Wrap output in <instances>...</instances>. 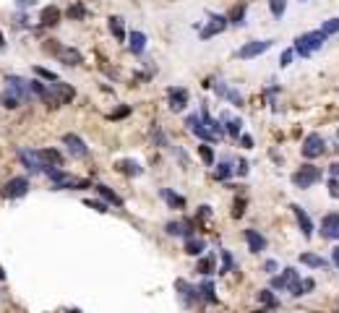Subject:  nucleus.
<instances>
[{
    "label": "nucleus",
    "mask_w": 339,
    "mask_h": 313,
    "mask_svg": "<svg viewBox=\"0 0 339 313\" xmlns=\"http://www.w3.org/2000/svg\"><path fill=\"white\" fill-rule=\"evenodd\" d=\"M326 39H329V37H326L321 29L306 31V34H300V37L295 39V52H298L300 57H308V55H313L316 50H321Z\"/></svg>",
    "instance_id": "nucleus-1"
},
{
    "label": "nucleus",
    "mask_w": 339,
    "mask_h": 313,
    "mask_svg": "<svg viewBox=\"0 0 339 313\" xmlns=\"http://www.w3.org/2000/svg\"><path fill=\"white\" fill-rule=\"evenodd\" d=\"M321 180V170L313 167V165H303L295 175H292V183L298 185V188H311L313 183Z\"/></svg>",
    "instance_id": "nucleus-2"
},
{
    "label": "nucleus",
    "mask_w": 339,
    "mask_h": 313,
    "mask_svg": "<svg viewBox=\"0 0 339 313\" xmlns=\"http://www.w3.org/2000/svg\"><path fill=\"white\" fill-rule=\"evenodd\" d=\"M324 152H326V144H324L321 133L306 136V141H303V157H306V159H316V157H321Z\"/></svg>",
    "instance_id": "nucleus-3"
},
{
    "label": "nucleus",
    "mask_w": 339,
    "mask_h": 313,
    "mask_svg": "<svg viewBox=\"0 0 339 313\" xmlns=\"http://www.w3.org/2000/svg\"><path fill=\"white\" fill-rule=\"evenodd\" d=\"M18 159H21V165H24L29 172H47L44 162L39 159V154L34 152V149H18Z\"/></svg>",
    "instance_id": "nucleus-4"
},
{
    "label": "nucleus",
    "mask_w": 339,
    "mask_h": 313,
    "mask_svg": "<svg viewBox=\"0 0 339 313\" xmlns=\"http://www.w3.org/2000/svg\"><path fill=\"white\" fill-rule=\"evenodd\" d=\"M29 191V178H10L3 188V199H21Z\"/></svg>",
    "instance_id": "nucleus-5"
},
{
    "label": "nucleus",
    "mask_w": 339,
    "mask_h": 313,
    "mask_svg": "<svg viewBox=\"0 0 339 313\" xmlns=\"http://www.w3.org/2000/svg\"><path fill=\"white\" fill-rule=\"evenodd\" d=\"M272 47V39H261V42H248L238 50V57L240 60H251V57H259L261 52H266Z\"/></svg>",
    "instance_id": "nucleus-6"
},
{
    "label": "nucleus",
    "mask_w": 339,
    "mask_h": 313,
    "mask_svg": "<svg viewBox=\"0 0 339 313\" xmlns=\"http://www.w3.org/2000/svg\"><path fill=\"white\" fill-rule=\"evenodd\" d=\"M321 238L326 240H339V214L332 212L321 219Z\"/></svg>",
    "instance_id": "nucleus-7"
},
{
    "label": "nucleus",
    "mask_w": 339,
    "mask_h": 313,
    "mask_svg": "<svg viewBox=\"0 0 339 313\" xmlns=\"http://www.w3.org/2000/svg\"><path fill=\"white\" fill-rule=\"evenodd\" d=\"M5 84H8V89L13 91V94L21 99V102H29L31 99V89H29V81H24V78H18V76H8L5 78Z\"/></svg>",
    "instance_id": "nucleus-8"
},
{
    "label": "nucleus",
    "mask_w": 339,
    "mask_h": 313,
    "mask_svg": "<svg viewBox=\"0 0 339 313\" xmlns=\"http://www.w3.org/2000/svg\"><path fill=\"white\" fill-rule=\"evenodd\" d=\"M185 125H188V128H191V131H193L198 138H204L206 144H209V141H214V138H217V136H214V133H212V131H209L206 125H204L201 115H188V120H185Z\"/></svg>",
    "instance_id": "nucleus-9"
},
{
    "label": "nucleus",
    "mask_w": 339,
    "mask_h": 313,
    "mask_svg": "<svg viewBox=\"0 0 339 313\" xmlns=\"http://www.w3.org/2000/svg\"><path fill=\"white\" fill-rule=\"evenodd\" d=\"M63 144L68 146V152H71L76 159H84L86 154H89V149H86V144L81 141V138L76 136V133H65L63 136Z\"/></svg>",
    "instance_id": "nucleus-10"
},
{
    "label": "nucleus",
    "mask_w": 339,
    "mask_h": 313,
    "mask_svg": "<svg viewBox=\"0 0 339 313\" xmlns=\"http://www.w3.org/2000/svg\"><path fill=\"white\" fill-rule=\"evenodd\" d=\"M225 29H227V18H225V16H214V18L201 29V39H212L214 34H222Z\"/></svg>",
    "instance_id": "nucleus-11"
},
{
    "label": "nucleus",
    "mask_w": 339,
    "mask_h": 313,
    "mask_svg": "<svg viewBox=\"0 0 339 313\" xmlns=\"http://www.w3.org/2000/svg\"><path fill=\"white\" fill-rule=\"evenodd\" d=\"M292 212H295V219H298V225H300L303 238H313V222H311V217L306 214V209L295 204V206H292Z\"/></svg>",
    "instance_id": "nucleus-12"
},
{
    "label": "nucleus",
    "mask_w": 339,
    "mask_h": 313,
    "mask_svg": "<svg viewBox=\"0 0 339 313\" xmlns=\"http://www.w3.org/2000/svg\"><path fill=\"white\" fill-rule=\"evenodd\" d=\"M167 97H170V110L172 112H180V110H185V104H188V91L185 89H170L167 91Z\"/></svg>",
    "instance_id": "nucleus-13"
},
{
    "label": "nucleus",
    "mask_w": 339,
    "mask_h": 313,
    "mask_svg": "<svg viewBox=\"0 0 339 313\" xmlns=\"http://www.w3.org/2000/svg\"><path fill=\"white\" fill-rule=\"evenodd\" d=\"M245 243H248V251L251 253L266 251V238L259 233V230H245Z\"/></svg>",
    "instance_id": "nucleus-14"
},
{
    "label": "nucleus",
    "mask_w": 339,
    "mask_h": 313,
    "mask_svg": "<svg viewBox=\"0 0 339 313\" xmlns=\"http://www.w3.org/2000/svg\"><path fill=\"white\" fill-rule=\"evenodd\" d=\"M55 55L60 57V63H65V65H78V63H84V57H81L78 50H73V47H63V44L55 50Z\"/></svg>",
    "instance_id": "nucleus-15"
},
{
    "label": "nucleus",
    "mask_w": 339,
    "mask_h": 313,
    "mask_svg": "<svg viewBox=\"0 0 339 313\" xmlns=\"http://www.w3.org/2000/svg\"><path fill=\"white\" fill-rule=\"evenodd\" d=\"M39 159L44 162V167L47 170H52V167H60L63 165V154L57 152V149H39Z\"/></svg>",
    "instance_id": "nucleus-16"
},
{
    "label": "nucleus",
    "mask_w": 339,
    "mask_h": 313,
    "mask_svg": "<svg viewBox=\"0 0 339 313\" xmlns=\"http://www.w3.org/2000/svg\"><path fill=\"white\" fill-rule=\"evenodd\" d=\"M175 290L180 293V298H183V306H191L193 300H198V290H193V287H191L188 282H185V280H178V282H175Z\"/></svg>",
    "instance_id": "nucleus-17"
},
{
    "label": "nucleus",
    "mask_w": 339,
    "mask_h": 313,
    "mask_svg": "<svg viewBox=\"0 0 339 313\" xmlns=\"http://www.w3.org/2000/svg\"><path fill=\"white\" fill-rule=\"evenodd\" d=\"M165 230H167V235H188V238H191V233H193V219H185V222H167Z\"/></svg>",
    "instance_id": "nucleus-18"
},
{
    "label": "nucleus",
    "mask_w": 339,
    "mask_h": 313,
    "mask_svg": "<svg viewBox=\"0 0 339 313\" xmlns=\"http://www.w3.org/2000/svg\"><path fill=\"white\" fill-rule=\"evenodd\" d=\"M42 26H55V24H60V8L57 5H47V8H42Z\"/></svg>",
    "instance_id": "nucleus-19"
},
{
    "label": "nucleus",
    "mask_w": 339,
    "mask_h": 313,
    "mask_svg": "<svg viewBox=\"0 0 339 313\" xmlns=\"http://www.w3.org/2000/svg\"><path fill=\"white\" fill-rule=\"evenodd\" d=\"M128 47H131L133 55H141L146 50V34L144 31H131V37H128Z\"/></svg>",
    "instance_id": "nucleus-20"
},
{
    "label": "nucleus",
    "mask_w": 339,
    "mask_h": 313,
    "mask_svg": "<svg viewBox=\"0 0 339 313\" xmlns=\"http://www.w3.org/2000/svg\"><path fill=\"white\" fill-rule=\"evenodd\" d=\"M115 167H118V170L123 172V175H131V178H138V175H141V172H144V167L138 165L136 159H120V162H118V165H115Z\"/></svg>",
    "instance_id": "nucleus-21"
},
{
    "label": "nucleus",
    "mask_w": 339,
    "mask_h": 313,
    "mask_svg": "<svg viewBox=\"0 0 339 313\" xmlns=\"http://www.w3.org/2000/svg\"><path fill=\"white\" fill-rule=\"evenodd\" d=\"M94 188H97V193L102 196V199H104V204H112V206H123V199H120V196L118 193H115L112 188H107V185H94Z\"/></svg>",
    "instance_id": "nucleus-22"
},
{
    "label": "nucleus",
    "mask_w": 339,
    "mask_h": 313,
    "mask_svg": "<svg viewBox=\"0 0 339 313\" xmlns=\"http://www.w3.org/2000/svg\"><path fill=\"white\" fill-rule=\"evenodd\" d=\"M222 120L227 123V133H230L232 138L240 136V131H243V120H240V118H232L230 112H225V115H222Z\"/></svg>",
    "instance_id": "nucleus-23"
},
{
    "label": "nucleus",
    "mask_w": 339,
    "mask_h": 313,
    "mask_svg": "<svg viewBox=\"0 0 339 313\" xmlns=\"http://www.w3.org/2000/svg\"><path fill=\"white\" fill-rule=\"evenodd\" d=\"M300 264L311 266V269H324V266H326V259L316 256V253H303V256H300Z\"/></svg>",
    "instance_id": "nucleus-24"
},
{
    "label": "nucleus",
    "mask_w": 339,
    "mask_h": 313,
    "mask_svg": "<svg viewBox=\"0 0 339 313\" xmlns=\"http://www.w3.org/2000/svg\"><path fill=\"white\" fill-rule=\"evenodd\" d=\"M204 248H206V243L201 238H188V243H185V253L188 256H198V253H204Z\"/></svg>",
    "instance_id": "nucleus-25"
},
{
    "label": "nucleus",
    "mask_w": 339,
    "mask_h": 313,
    "mask_svg": "<svg viewBox=\"0 0 339 313\" xmlns=\"http://www.w3.org/2000/svg\"><path fill=\"white\" fill-rule=\"evenodd\" d=\"M110 31H112V37L115 39H125V29H123V18L120 16H110Z\"/></svg>",
    "instance_id": "nucleus-26"
},
{
    "label": "nucleus",
    "mask_w": 339,
    "mask_h": 313,
    "mask_svg": "<svg viewBox=\"0 0 339 313\" xmlns=\"http://www.w3.org/2000/svg\"><path fill=\"white\" fill-rule=\"evenodd\" d=\"M162 199H165V201H167L172 209H175V206H178V209H183V206H185V199H183V196L172 193L170 188H162Z\"/></svg>",
    "instance_id": "nucleus-27"
},
{
    "label": "nucleus",
    "mask_w": 339,
    "mask_h": 313,
    "mask_svg": "<svg viewBox=\"0 0 339 313\" xmlns=\"http://www.w3.org/2000/svg\"><path fill=\"white\" fill-rule=\"evenodd\" d=\"M0 104H3V107H8V110H16L18 104H21V99H18L10 89H5V91H3V97H0Z\"/></svg>",
    "instance_id": "nucleus-28"
},
{
    "label": "nucleus",
    "mask_w": 339,
    "mask_h": 313,
    "mask_svg": "<svg viewBox=\"0 0 339 313\" xmlns=\"http://www.w3.org/2000/svg\"><path fill=\"white\" fill-rule=\"evenodd\" d=\"M219 256H222V269H219V274H230L232 269H235V259H232V253H230V251H222Z\"/></svg>",
    "instance_id": "nucleus-29"
},
{
    "label": "nucleus",
    "mask_w": 339,
    "mask_h": 313,
    "mask_svg": "<svg viewBox=\"0 0 339 313\" xmlns=\"http://www.w3.org/2000/svg\"><path fill=\"white\" fill-rule=\"evenodd\" d=\"M201 298L206 300V303H217V295H214V285H212V280H206V282L201 285Z\"/></svg>",
    "instance_id": "nucleus-30"
},
{
    "label": "nucleus",
    "mask_w": 339,
    "mask_h": 313,
    "mask_svg": "<svg viewBox=\"0 0 339 313\" xmlns=\"http://www.w3.org/2000/svg\"><path fill=\"white\" fill-rule=\"evenodd\" d=\"M269 8H272V13L277 18L285 16V8H287V0H269Z\"/></svg>",
    "instance_id": "nucleus-31"
},
{
    "label": "nucleus",
    "mask_w": 339,
    "mask_h": 313,
    "mask_svg": "<svg viewBox=\"0 0 339 313\" xmlns=\"http://www.w3.org/2000/svg\"><path fill=\"white\" fill-rule=\"evenodd\" d=\"M230 172H232V165L225 159V162H219V165H217V172H214V175H217V180H227Z\"/></svg>",
    "instance_id": "nucleus-32"
},
{
    "label": "nucleus",
    "mask_w": 339,
    "mask_h": 313,
    "mask_svg": "<svg viewBox=\"0 0 339 313\" xmlns=\"http://www.w3.org/2000/svg\"><path fill=\"white\" fill-rule=\"evenodd\" d=\"M198 157H201L206 165H214V152H212V146H209V144H201V146H198Z\"/></svg>",
    "instance_id": "nucleus-33"
},
{
    "label": "nucleus",
    "mask_w": 339,
    "mask_h": 313,
    "mask_svg": "<svg viewBox=\"0 0 339 313\" xmlns=\"http://www.w3.org/2000/svg\"><path fill=\"white\" fill-rule=\"evenodd\" d=\"M321 31L326 34V37H332V34H337V31H339V18H329V21H324Z\"/></svg>",
    "instance_id": "nucleus-34"
},
{
    "label": "nucleus",
    "mask_w": 339,
    "mask_h": 313,
    "mask_svg": "<svg viewBox=\"0 0 339 313\" xmlns=\"http://www.w3.org/2000/svg\"><path fill=\"white\" fill-rule=\"evenodd\" d=\"M259 300H261L264 306H269V308H274V306H277V298H274L272 290H261V293H259Z\"/></svg>",
    "instance_id": "nucleus-35"
},
{
    "label": "nucleus",
    "mask_w": 339,
    "mask_h": 313,
    "mask_svg": "<svg viewBox=\"0 0 339 313\" xmlns=\"http://www.w3.org/2000/svg\"><path fill=\"white\" fill-rule=\"evenodd\" d=\"M198 272H201V274H212L214 272V256H206L204 261H198Z\"/></svg>",
    "instance_id": "nucleus-36"
},
{
    "label": "nucleus",
    "mask_w": 339,
    "mask_h": 313,
    "mask_svg": "<svg viewBox=\"0 0 339 313\" xmlns=\"http://www.w3.org/2000/svg\"><path fill=\"white\" fill-rule=\"evenodd\" d=\"M84 16H86V8H84V5L76 3V5L68 8V18H76V21H78V18H84Z\"/></svg>",
    "instance_id": "nucleus-37"
},
{
    "label": "nucleus",
    "mask_w": 339,
    "mask_h": 313,
    "mask_svg": "<svg viewBox=\"0 0 339 313\" xmlns=\"http://www.w3.org/2000/svg\"><path fill=\"white\" fill-rule=\"evenodd\" d=\"M34 73H37L39 78H47V81H52V84L57 81V76H55L52 71H47V68H39V65H37V68H34Z\"/></svg>",
    "instance_id": "nucleus-38"
},
{
    "label": "nucleus",
    "mask_w": 339,
    "mask_h": 313,
    "mask_svg": "<svg viewBox=\"0 0 339 313\" xmlns=\"http://www.w3.org/2000/svg\"><path fill=\"white\" fill-rule=\"evenodd\" d=\"M243 214H245V199H238V201H235V206H232V217L240 219Z\"/></svg>",
    "instance_id": "nucleus-39"
},
{
    "label": "nucleus",
    "mask_w": 339,
    "mask_h": 313,
    "mask_svg": "<svg viewBox=\"0 0 339 313\" xmlns=\"http://www.w3.org/2000/svg\"><path fill=\"white\" fill-rule=\"evenodd\" d=\"M86 206H89V209H94V212H102V214H104V212H110V206L104 204V201H91V199H89V201H86Z\"/></svg>",
    "instance_id": "nucleus-40"
},
{
    "label": "nucleus",
    "mask_w": 339,
    "mask_h": 313,
    "mask_svg": "<svg viewBox=\"0 0 339 313\" xmlns=\"http://www.w3.org/2000/svg\"><path fill=\"white\" fill-rule=\"evenodd\" d=\"M243 16H245V5L235 8V10H232V24H235V26H240V24H243Z\"/></svg>",
    "instance_id": "nucleus-41"
},
{
    "label": "nucleus",
    "mask_w": 339,
    "mask_h": 313,
    "mask_svg": "<svg viewBox=\"0 0 339 313\" xmlns=\"http://www.w3.org/2000/svg\"><path fill=\"white\" fill-rule=\"evenodd\" d=\"M125 115H131V107H120V110H115V112L110 115V120H120V118H125Z\"/></svg>",
    "instance_id": "nucleus-42"
},
{
    "label": "nucleus",
    "mask_w": 339,
    "mask_h": 313,
    "mask_svg": "<svg viewBox=\"0 0 339 313\" xmlns=\"http://www.w3.org/2000/svg\"><path fill=\"white\" fill-rule=\"evenodd\" d=\"M329 196H332V199H339V180L337 178L329 180Z\"/></svg>",
    "instance_id": "nucleus-43"
},
{
    "label": "nucleus",
    "mask_w": 339,
    "mask_h": 313,
    "mask_svg": "<svg viewBox=\"0 0 339 313\" xmlns=\"http://www.w3.org/2000/svg\"><path fill=\"white\" fill-rule=\"evenodd\" d=\"M313 287H316V282H313V280H303V282H300V290H303V295H308Z\"/></svg>",
    "instance_id": "nucleus-44"
},
{
    "label": "nucleus",
    "mask_w": 339,
    "mask_h": 313,
    "mask_svg": "<svg viewBox=\"0 0 339 313\" xmlns=\"http://www.w3.org/2000/svg\"><path fill=\"white\" fill-rule=\"evenodd\" d=\"M292 55H295V50H287V52L282 55V63H279V65H282V68H287V65L292 63Z\"/></svg>",
    "instance_id": "nucleus-45"
},
{
    "label": "nucleus",
    "mask_w": 339,
    "mask_h": 313,
    "mask_svg": "<svg viewBox=\"0 0 339 313\" xmlns=\"http://www.w3.org/2000/svg\"><path fill=\"white\" fill-rule=\"evenodd\" d=\"M238 175H248V162H245V159L238 162Z\"/></svg>",
    "instance_id": "nucleus-46"
},
{
    "label": "nucleus",
    "mask_w": 339,
    "mask_h": 313,
    "mask_svg": "<svg viewBox=\"0 0 339 313\" xmlns=\"http://www.w3.org/2000/svg\"><path fill=\"white\" fill-rule=\"evenodd\" d=\"M227 97H230V102H235V104H243V97L238 94V91H227Z\"/></svg>",
    "instance_id": "nucleus-47"
},
{
    "label": "nucleus",
    "mask_w": 339,
    "mask_h": 313,
    "mask_svg": "<svg viewBox=\"0 0 339 313\" xmlns=\"http://www.w3.org/2000/svg\"><path fill=\"white\" fill-rule=\"evenodd\" d=\"M240 144H243L245 149H251V146H253V138H251V136H240Z\"/></svg>",
    "instance_id": "nucleus-48"
},
{
    "label": "nucleus",
    "mask_w": 339,
    "mask_h": 313,
    "mask_svg": "<svg viewBox=\"0 0 339 313\" xmlns=\"http://www.w3.org/2000/svg\"><path fill=\"white\" fill-rule=\"evenodd\" d=\"M34 3H37V0H16L18 8H29V5H34Z\"/></svg>",
    "instance_id": "nucleus-49"
},
{
    "label": "nucleus",
    "mask_w": 339,
    "mask_h": 313,
    "mask_svg": "<svg viewBox=\"0 0 339 313\" xmlns=\"http://www.w3.org/2000/svg\"><path fill=\"white\" fill-rule=\"evenodd\" d=\"M198 217H212V209H209V206H201V209H198Z\"/></svg>",
    "instance_id": "nucleus-50"
},
{
    "label": "nucleus",
    "mask_w": 339,
    "mask_h": 313,
    "mask_svg": "<svg viewBox=\"0 0 339 313\" xmlns=\"http://www.w3.org/2000/svg\"><path fill=\"white\" fill-rule=\"evenodd\" d=\"M264 269H266L269 274H274V272H277V261H266V266H264Z\"/></svg>",
    "instance_id": "nucleus-51"
},
{
    "label": "nucleus",
    "mask_w": 339,
    "mask_h": 313,
    "mask_svg": "<svg viewBox=\"0 0 339 313\" xmlns=\"http://www.w3.org/2000/svg\"><path fill=\"white\" fill-rule=\"evenodd\" d=\"M329 172H332V178H339V162H334V165L329 167Z\"/></svg>",
    "instance_id": "nucleus-52"
},
{
    "label": "nucleus",
    "mask_w": 339,
    "mask_h": 313,
    "mask_svg": "<svg viewBox=\"0 0 339 313\" xmlns=\"http://www.w3.org/2000/svg\"><path fill=\"white\" fill-rule=\"evenodd\" d=\"M332 259H334V264H337V269H339V248H334V253H332Z\"/></svg>",
    "instance_id": "nucleus-53"
},
{
    "label": "nucleus",
    "mask_w": 339,
    "mask_h": 313,
    "mask_svg": "<svg viewBox=\"0 0 339 313\" xmlns=\"http://www.w3.org/2000/svg\"><path fill=\"white\" fill-rule=\"evenodd\" d=\"M0 280H5V272H3V266H0Z\"/></svg>",
    "instance_id": "nucleus-54"
},
{
    "label": "nucleus",
    "mask_w": 339,
    "mask_h": 313,
    "mask_svg": "<svg viewBox=\"0 0 339 313\" xmlns=\"http://www.w3.org/2000/svg\"><path fill=\"white\" fill-rule=\"evenodd\" d=\"M253 313H266V308H259V311H253Z\"/></svg>",
    "instance_id": "nucleus-55"
},
{
    "label": "nucleus",
    "mask_w": 339,
    "mask_h": 313,
    "mask_svg": "<svg viewBox=\"0 0 339 313\" xmlns=\"http://www.w3.org/2000/svg\"><path fill=\"white\" fill-rule=\"evenodd\" d=\"M0 47H3V34H0Z\"/></svg>",
    "instance_id": "nucleus-56"
},
{
    "label": "nucleus",
    "mask_w": 339,
    "mask_h": 313,
    "mask_svg": "<svg viewBox=\"0 0 339 313\" xmlns=\"http://www.w3.org/2000/svg\"><path fill=\"white\" fill-rule=\"evenodd\" d=\"M71 313H81V311H76V308H73V311H71Z\"/></svg>",
    "instance_id": "nucleus-57"
},
{
    "label": "nucleus",
    "mask_w": 339,
    "mask_h": 313,
    "mask_svg": "<svg viewBox=\"0 0 339 313\" xmlns=\"http://www.w3.org/2000/svg\"><path fill=\"white\" fill-rule=\"evenodd\" d=\"M300 3H308V0H300Z\"/></svg>",
    "instance_id": "nucleus-58"
}]
</instances>
